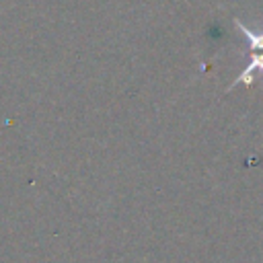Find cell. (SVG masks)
<instances>
[{
    "mask_svg": "<svg viewBox=\"0 0 263 263\" xmlns=\"http://www.w3.org/2000/svg\"><path fill=\"white\" fill-rule=\"evenodd\" d=\"M255 72H263V53H251V60H249V66L236 76V80L230 84V88H234L236 84H247L251 86L253 80H255Z\"/></svg>",
    "mask_w": 263,
    "mask_h": 263,
    "instance_id": "6da1fadb",
    "label": "cell"
},
{
    "mask_svg": "<svg viewBox=\"0 0 263 263\" xmlns=\"http://www.w3.org/2000/svg\"><path fill=\"white\" fill-rule=\"evenodd\" d=\"M234 27H236V31H240V33L247 37V43L251 45V49H253V51L263 49V31H261V33H257V31L249 29V27H247L242 21H238V18H234Z\"/></svg>",
    "mask_w": 263,
    "mask_h": 263,
    "instance_id": "7a4b0ae2",
    "label": "cell"
}]
</instances>
